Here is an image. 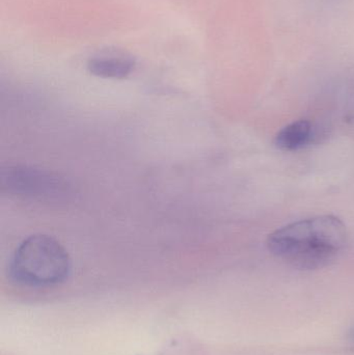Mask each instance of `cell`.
I'll return each instance as SVG.
<instances>
[{"label":"cell","mask_w":354,"mask_h":355,"mask_svg":"<svg viewBox=\"0 0 354 355\" xmlns=\"http://www.w3.org/2000/svg\"><path fill=\"white\" fill-rule=\"evenodd\" d=\"M345 223L334 215H321L289 223L268 236V250L301 270L326 267L346 245Z\"/></svg>","instance_id":"6da1fadb"},{"label":"cell","mask_w":354,"mask_h":355,"mask_svg":"<svg viewBox=\"0 0 354 355\" xmlns=\"http://www.w3.org/2000/svg\"><path fill=\"white\" fill-rule=\"evenodd\" d=\"M8 271L21 285L50 287L68 279L71 260L57 240L47 235H33L15 250Z\"/></svg>","instance_id":"7a4b0ae2"},{"label":"cell","mask_w":354,"mask_h":355,"mask_svg":"<svg viewBox=\"0 0 354 355\" xmlns=\"http://www.w3.org/2000/svg\"><path fill=\"white\" fill-rule=\"evenodd\" d=\"M1 188L18 196L53 198L66 193V183L57 176L29 166L2 170Z\"/></svg>","instance_id":"3957f363"},{"label":"cell","mask_w":354,"mask_h":355,"mask_svg":"<svg viewBox=\"0 0 354 355\" xmlns=\"http://www.w3.org/2000/svg\"><path fill=\"white\" fill-rule=\"evenodd\" d=\"M135 62L125 56H97L87 62V70L101 78L123 79L134 70Z\"/></svg>","instance_id":"277c9868"},{"label":"cell","mask_w":354,"mask_h":355,"mask_svg":"<svg viewBox=\"0 0 354 355\" xmlns=\"http://www.w3.org/2000/svg\"><path fill=\"white\" fill-rule=\"evenodd\" d=\"M313 137V127L308 120H299L285 126L276 135L274 144L283 151L303 149Z\"/></svg>","instance_id":"5b68a950"},{"label":"cell","mask_w":354,"mask_h":355,"mask_svg":"<svg viewBox=\"0 0 354 355\" xmlns=\"http://www.w3.org/2000/svg\"><path fill=\"white\" fill-rule=\"evenodd\" d=\"M348 339L349 341L353 342L354 343V325L348 331Z\"/></svg>","instance_id":"8992f818"}]
</instances>
